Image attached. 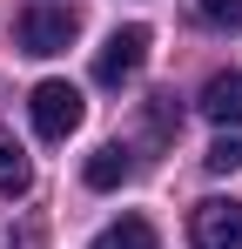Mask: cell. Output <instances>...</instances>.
Wrapping results in <instances>:
<instances>
[{"label": "cell", "instance_id": "obj_9", "mask_svg": "<svg viewBox=\"0 0 242 249\" xmlns=\"http://www.w3.org/2000/svg\"><path fill=\"white\" fill-rule=\"evenodd\" d=\"M202 162H208V175H236V168H242V135H222Z\"/></svg>", "mask_w": 242, "mask_h": 249}, {"label": "cell", "instance_id": "obj_2", "mask_svg": "<svg viewBox=\"0 0 242 249\" xmlns=\"http://www.w3.org/2000/svg\"><path fill=\"white\" fill-rule=\"evenodd\" d=\"M27 115H34V135H40V142H68L87 108H81V88L74 81H40L34 94H27Z\"/></svg>", "mask_w": 242, "mask_h": 249}, {"label": "cell", "instance_id": "obj_4", "mask_svg": "<svg viewBox=\"0 0 242 249\" xmlns=\"http://www.w3.org/2000/svg\"><path fill=\"white\" fill-rule=\"evenodd\" d=\"M189 243H195V249H242V202H229V196L195 202V215H189Z\"/></svg>", "mask_w": 242, "mask_h": 249}, {"label": "cell", "instance_id": "obj_5", "mask_svg": "<svg viewBox=\"0 0 242 249\" xmlns=\"http://www.w3.org/2000/svg\"><path fill=\"white\" fill-rule=\"evenodd\" d=\"M195 108H202L215 128H242V68L208 74V88H202V101H195Z\"/></svg>", "mask_w": 242, "mask_h": 249}, {"label": "cell", "instance_id": "obj_6", "mask_svg": "<svg viewBox=\"0 0 242 249\" xmlns=\"http://www.w3.org/2000/svg\"><path fill=\"white\" fill-rule=\"evenodd\" d=\"M128 175H135L128 148H94V155H87V168H81V182H87V189H121Z\"/></svg>", "mask_w": 242, "mask_h": 249}, {"label": "cell", "instance_id": "obj_7", "mask_svg": "<svg viewBox=\"0 0 242 249\" xmlns=\"http://www.w3.org/2000/svg\"><path fill=\"white\" fill-rule=\"evenodd\" d=\"M87 249H155V222H148V215H121V222H108Z\"/></svg>", "mask_w": 242, "mask_h": 249}, {"label": "cell", "instance_id": "obj_10", "mask_svg": "<svg viewBox=\"0 0 242 249\" xmlns=\"http://www.w3.org/2000/svg\"><path fill=\"white\" fill-rule=\"evenodd\" d=\"M202 20L208 27H229V34H242V0H195Z\"/></svg>", "mask_w": 242, "mask_h": 249}, {"label": "cell", "instance_id": "obj_1", "mask_svg": "<svg viewBox=\"0 0 242 249\" xmlns=\"http://www.w3.org/2000/svg\"><path fill=\"white\" fill-rule=\"evenodd\" d=\"M74 34H81V14H74V7H54V0L20 7V20H14V41H20V54H34V61L68 54V41H74Z\"/></svg>", "mask_w": 242, "mask_h": 249}, {"label": "cell", "instance_id": "obj_3", "mask_svg": "<svg viewBox=\"0 0 242 249\" xmlns=\"http://www.w3.org/2000/svg\"><path fill=\"white\" fill-rule=\"evenodd\" d=\"M141 61H148V27H115V34L101 41V54H94V81L121 88V81L141 74Z\"/></svg>", "mask_w": 242, "mask_h": 249}, {"label": "cell", "instance_id": "obj_8", "mask_svg": "<svg viewBox=\"0 0 242 249\" xmlns=\"http://www.w3.org/2000/svg\"><path fill=\"white\" fill-rule=\"evenodd\" d=\"M34 189V168H27V148L14 135H0V196H27Z\"/></svg>", "mask_w": 242, "mask_h": 249}, {"label": "cell", "instance_id": "obj_11", "mask_svg": "<svg viewBox=\"0 0 242 249\" xmlns=\"http://www.w3.org/2000/svg\"><path fill=\"white\" fill-rule=\"evenodd\" d=\"M148 122L168 135V128H182V108H175V94H155V108H148Z\"/></svg>", "mask_w": 242, "mask_h": 249}]
</instances>
